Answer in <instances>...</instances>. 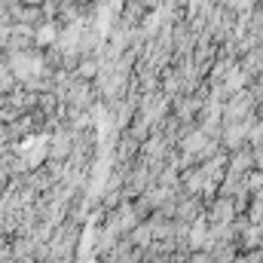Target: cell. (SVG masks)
<instances>
[{"label":"cell","instance_id":"3957f363","mask_svg":"<svg viewBox=\"0 0 263 263\" xmlns=\"http://www.w3.org/2000/svg\"><path fill=\"white\" fill-rule=\"evenodd\" d=\"M214 217H217L220 223H227V220L233 217V205H230V202H217V208H214Z\"/></svg>","mask_w":263,"mask_h":263},{"label":"cell","instance_id":"ba28073f","mask_svg":"<svg viewBox=\"0 0 263 263\" xmlns=\"http://www.w3.org/2000/svg\"><path fill=\"white\" fill-rule=\"evenodd\" d=\"M260 193H263V187H260Z\"/></svg>","mask_w":263,"mask_h":263},{"label":"cell","instance_id":"277c9868","mask_svg":"<svg viewBox=\"0 0 263 263\" xmlns=\"http://www.w3.org/2000/svg\"><path fill=\"white\" fill-rule=\"evenodd\" d=\"M242 138H245V132H242V129H227V135H223V141H227L230 147H236Z\"/></svg>","mask_w":263,"mask_h":263},{"label":"cell","instance_id":"5b68a950","mask_svg":"<svg viewBox=\"0 0 263 263\" xmlns=\"http://www.w3.org/2000/svg\"><path fill=\"white\" fill-rule=\"evenodd\" d=\"M150 236H153V233H150V227H138V230H135V236H132V239H135V242H138V245H144V242H150Z\"/></svg>","mask_w":263,"mask_h":263},{"label":"cell","instance_id":"7a4b0ae2","mask_svg":"<svg viewBox=\"0 0 263 263\" xmlns=\"http://www.w3.org/2000/svg\"><path fill=\"white\" fill-rule=\"evenodd\" d=\"M184 150H187V153H196V150L205 153V132H193V135H187V138H184Z\"/></svg>","mask_w":263,"mask_h":263},{"label":"cell","instance_id":"8992f818","mask_svg":"<svg viewBox=\"0 0 263 263\" xmlns=\"http://www.w3.org/2000/svg\"><path fill=\"white\" fill-rule=\"evenodd\" d=\"M260 187H263V175L257 172V175H251V178H248V190H260Z\"/></svg>","mask_w":263,"mask_h":263},{"label":"cell","instance_id":"52a82bcc","mask_svg":"<svg viewBox=\"0 0 263 263\" xmlns=\"http://www.w3.org/2000/svg\"><path fill=\"white\" fill-rule=\"evenodd\" d=\"M260 217H263V205L257 202V205L251 208V220H260Z\"/></svg>","mask_w":263,"mask_h":263},{"label":"cell","instance_id":"6da1fadb","mask_svg":"<svg viewBox=\"0 0 263 263\" xmlns=\"http://www.w3.org/2000/svg\"><path fill=\"white\" fill-rule=\"evenodd\" d=\"M208 242H211V230H208L205 217H199L196 223H193V233H190V245L193 248H205Z\"/></svg>","mask_w":263,"mask_h":263}]
</instances>
